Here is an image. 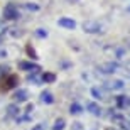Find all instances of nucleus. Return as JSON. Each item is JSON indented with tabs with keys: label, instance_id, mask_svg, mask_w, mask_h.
Instances as JSON below:
<instances>
[{
	"label": "nucleus",
	"instance_id": "obj_1",
	"mask_svg": "<svg viewBox=\"0 0 130 130\" xmlns=\"http://www.w3.org/2000/svg\"><path fill=\"white\" fill-rule=\"evenodd\" d=\"M22 17V5L9 2L4 7V19L5 20H17Z\"/></svg>",
	"mask_w": 130,
	"mask_h": 130
},
{
	"label": "nucleus",
	"instance_id": "obj_2",
	"mask_svg": "<svg viewBox=\"0 0 130 130\" xmlns=\"http://www.w3.org/2000/svg\"><path fill=\"white\" fill-rule=\"evenodd\" d=\"M96 69L101 74H115V73H118V71H123V68L117 63V61H106V63L100 64Z\"/></svg>",
	"mask_w": 130,
	"mask_h": 130
},
{
	"label": "nucleus",
	"instance_id": "obj_3",
	"mask_svg": "<svg viewBox=\"0 0 130 130\" xmlns=\"http://www.w3.org/2000/svg\"><path fill=\"white\" fill-rule=\"evenodd\" d=\"M108 118L113 122V125H120L122 128H127L130 122L127 120V117L118 110H108Z\"/></svg>",
	"mask_w": 130,
	"mask_h": 130
},
{
	"label": "nucleus",
	"instance_id": "obj_4",
	"mask_svg": "<svg viewBox=\"0 0 130 130\" xmlns=\"http://www.w3.org/2000/svg\"><path fill=\"white\" fill-rule=\"evenodd\" d=\"M83 27V32H86V34H101L103 32V25L98 22V20H85L81 24Z\"/></svg>",
	"mask_w": 130,
	"mask_h": 130
},
{
	"label": "nucleus",
	"instance_id": "obj_5",
	"mask_svg": "<svg viewBox=\"0 0 130 130\" xmlns=\"http://www.w3.org/2000/svg\"><path fill=\"white\" fill-rule=\"evenodd\" d=\"M127 83L120 78H113V79H106L103 83V90H110V91H122V90H125Z\"/></svg>",
	"mask_w": 130,
	"mask_h": 130
},
{
	"label": "nucleus",
	"instance_id": "obj_6",
	"mask_svg": "<svg viewBox=\"0 0 130 130\" xmlns=\"http://www.w3.org/2000/svg\"><path fill=\"white\" fill-rule=\"evenodd\" d=\"M30 98V93L27 88H17L14 91V95H12V100H14V103H17V105H20V103H27Z\"/></svg>",
	"mask_w": 130,
	"mask_h": 130
},
{
	"label": "nucleus",
	"instance_id": "obj_7",
	"mask_svg": "<svg viewBox=\"0 0 130 130\" xmlns=\"http://www.w3.org/2000/svg\"><path fill=\"white\" fill-rule=\"evenodd\" d=\"M20 71H25V73H42V68L39 66L37 63H32V61H19L17 63Z\"/></svg>",
	"mask_w": 130,
	"mask_h": 130
},
{
	"label": "nucleus",
	"instance_id": "obj_8",
	"mask_svg": "<svg viewBox=\"0 0 130 130\" xmlns=\"http://www.w3.org/2000/svg\"><path fill=\"white\" fill-rule=\"evenodd\" d=\"M20 113H22L20 106L17 105V103H10V105H7V108H5V120H17L20 117Z\"/></svg>",
	"mask_w": 130,
	"mask_h": 130
},
{
	"label": "nucleus",
	"instance_id": "obj_9",
	"mask_svg": "<svg viewBox=\"0 0 130 130\" xmlns=\"http://www.w3.org/2000/svg\"><path fill=\"white\" fill-rule=\"evenodd\" d=\"M115 106H117V110H128L130 108V96H127V95L115 96Z\"/></svg>",
	"mask_w": 130,
	"mask_h": 130
},
{
	"label": "nucleus",
	"instance_id": "obj_10",
	"mask_svg": "<svg viewBox=\"0 0 130 130\" xmlns=\"http://www.w3.org/2000/svg\"><path fill=\"white\" fill-rule=\"evenodd\" d=\"M86 110L90 111L93 117H101L103 115V108L100 106V103H96V101H93V100L86 101Z\"/></svg>",
	"mask_w": 130,
	"mask_h": 130
},
{
	"label": "nucleus",
	"instance_id": "obj_11",
	"mask_svg": "<svg viewBox=\"0 0 130 130\" xmlns=\"http://www.w3.org/2000/svg\"><path fill=\"white\" fill-rule=\"evenodd\" d=\"M58 25L68 30H74L76 29V20L71 19V17H61V19H58Z\"/></svg>",
	"mask_w": 130,
	"mask_h": 130
},
{
	"label": "nucleus",
	"instance_id": "obj_12",
	"mask_svg": "<svg viewBox=\"0 0 130 130\" xmlns=\"http://www.w3.org/2000/svg\"><path fill=\"white\" fill-rule=\"evenodd\" d=\"M90 95H91L93 101H96V103L100 100H105V98H106L105 90H103V88H100V86H91V88H90Z\"/></svg>",
	"mask_w": 130,
	"mask_h": 130
},
{
	"label": "nucleus",
	"instance_id": "obj_13",
	"mask_svg": "<svg viewBox=\"0 0 130 130\" xmlns=\"http://www.w3.org/2000/svg\"><path fill=\"white\" fill-rule=\"evenodd\" d=\"M39 101L44 103V105H53L54 101H56V98H54V95L49 91V90H44V91H41V95H39Z\"/></svg>",
	"mask_w": 130,
	"mask_h": 130
},
{
	"label": "nucleus",
	"instance_id": "obj_14",
	"mask_svg": "<svg viewBox=\"0 0 130 130\" xmlns=\"http://www.w3.org/2000/svg\"><path fill=\"white\" fill-rule=\"evenodd\" d=\"M56 79H58L56 73H51V71H44V73H41V81L46 83V85H51V83H54Z\"/></svg>",
	"mask_w": 130,
	"mask_h": 130
},
{
	"label": "nucleus",
	"instance_id": "obj_15",
	"mask_svg": "<svg viewBox=\"0 0 130 130\" xmlns=\"http://www.w3.org/2000/svg\"><path fill=\"white\" fill-rule=\"evenodd\" d=\"M83 111H85V106L81 103H78V101H73L71 105H69V113L71 115H81Z\"/></svg>",
	"mask_w": 130,
	"mask_h": 130
},
{
	"label": "nucleus",
	"instance_id": "obj_16",
	"mask_svg": "<svg viewBox=\"0 0 130 130\" xmlns=\"http://www.w3.org/2000/svg\"><path fill=\"white\" fill-rule=\"evenodd\" d=\"M7 78V81H5V90H12V88H17V85H19V79H17V76L15 74H9V76H5Z\"/></svg>",
	"mask_w": 130,
	"mask_h": 130
},
{
	"label": "nucleus",
	"instance_id": "obj_17",
	"mask_svg": "<svg viewBox=\"0 0 130 130\" xmlns=\"http://www.w3.org/2000/svg\"><path fill=\"white\" fill-rule=\"evenodd\" d=\"M22 9L27 10V12H39L41 7H39L36 2H27V4H22Z\"/></svg>",
	"mask_w": 130,
	"mask_h": 130
},
{
	"label": "nucleus",
	"instance_id": "obj_18",
	"mask_svg": "<svg viewBox=\"0 0 130 130\" xmlns=\"http://www.w3.org/2000/svg\"><path fill=\"white\" fill-rule=\"evenodd\" d=\"M51 128H53V130H64V128H66V120H64L63 117H61V118H56Z\"/></svg>",
	"mask_w": 130,
	"mask_h": 130
},
{
	"label": "nucleus",
	"instance_id": "obj_19",
	"mask_svg": "<svg viewBox=\"0 0 130 130\" xmlns=\"http://www.w3.org/2000/svg\"><path fill=\"white\" fill-rule=\"evenodd\" d=\"M27 81L34 83V85H42V81H41V73H30L29 76H27Z\"/></svg>",
	"mask_w": 130,
	"mask_h": 130
},
{
	"label": "nucleus",
	"instance_id": "obj_20",
	"mask_svg": "<svg viewBox=\"0 0 130 130\" xmlns=\"http://www.w3.org/2000/svg\"><path fill=\"white\" fill-rule=\"evenodd\" d=\"M34 36L37 39H46L49 36V32H47V29H42V27H39V29H36L34 30Z\"/></svg>",
	"mask_w": 130,
	"mask_h": 130
},
{
	"label": "nucleus",
	"instance_id": "obj_21",
	"mask_svg": "<svg viewBox=\"0 0 130 130\" xmlns=\"http://www.w3.org/2000/svg\"><path fill=\"white\" fill-rule=\"evenodd\" d=\"M25 51H27V54H29V58H30V59H34V61H36V59H39L37 53H36V49H34L30 44H27V46H25Z\"/></svg>",
	"mask_w": 130,
	"mask_h": 130
},
{
	"label": "nucleus",
	"instance_id": "obj_22",
	"mask_svg": "<svg viewBox=\"0 0 130 130\" xmlns=\"http://www.w3.org/2000/svg\"><path fill=\"white\" fill-rule=\"evenodd\" d=\"M113 51H115V59H117V61H120V59L125 58V49H123V47L118 46V47H115Z\"/></svg>",
	"mask_w": 130,
	"mask_h": 130
},
{
	"label": "nucleus",
	"instance_id": "obj_23",
	"mask_svg": "<svg viewBox=\"0 0 130 130\" xmlns=\"http://www.w3.org/2000/svg\"><path fill=\"white\" fill-rule=\"evenodd\" d=\"M9 71H10V68L7 66V64H0V79L5 76H9Z\"/></svg>",
	"mask_w": 130,
	"mask_h": 130
},
{
	"label": "nucleus",
	"instance_id": "obj_24",
	"mask_svg": "<svg viewBox=\"0 0 130 130\" xmlns=\"http://www.w3.org/2000/svg\"><path fill=\"white\" fill-rule=\"evenodd\" d=\"M47 123H44V122H41V123H36V125L32 127V130H47Z\"/></svg>",
	"mask_w": 130,
	"mask_h": 130
},
{
	"label": "nucleus",
	"instance_id": "obj_25",
	"mask_svg": "<svg viewBox=\"0 0 130 130\" xmlns=\"http://www.w3.org/2000/svg\"><path fill=\"white\" fill-rule=\"evenodd\" d=\"M71 130H85V127H83V123H79V122H73Z\"/></svg>",
	"mask_w": 130,
	"mask_h": 130
},
{
	"label": "nucleus",
	"instance_id": "obj_26",
	"mask_svg": "<svg viewBox=\"0 0 130 130\" xmlns=\"http://www.w3.org/2000/svg\"><path fill=\"white\" fill-rule=\"evenodd\" d=\"M4 58H7V49L0 47V59H4Z\"/></svg>",
	"mask_w": 130,
	"mask_h": 130
},
{
	"label": "nucleus",
	"instance_id": "obj_27",
	"mask_svg": "<svg viewBox=\"0 0 130 130\" xmlns=\"http://www.w3.org/2000/svg\"><path fill=\"white\" fill-rule=\"evenodd\" d=\"M4 36H5V29H4V32H0V44L4 42Z\"/></svg>",
	"mask_w": 130,
	"mask_h": 130
},
{
	"label": "nucleus",
	"instance_id": "obj_28",
	"mask_svg": "<svg viewBox=\"0 0 130 130\" xmlns=\"http://www.w3.org/2000/svg\"><path fill=\"white\" fill-rule=\"evenodd\" d=\"M105 130H118V128H115V127L111 125V127H106V128H105Z\"/></svg>",
	"mask_w": 130,
	"mask_h": 130
},
{
	"label": "nucleus",
	"instance_id": "obj_29",
	"mask_svg": "<svg viewBox=\"0 0 130 130\" xmlns=\"http://www.w3.org/2000/svg\"><path fill=\"white\" fill-rule=\"evenodd\" d=\"M68 2H73V4H74V2H79V0H68Z\"/></svg>",
	"mask_w": 130,
	"mask_h": 130
},
{
	"label": "nucleus",
	"instance_id": "obj_30",
	"mask_svg": "<svg viewBox=\"0 0 130 130\" xmlns=\"http://www.w3.org/2000/svg\"><path fill=\"white\" fill-rule=\"evenodd\" d=\"M127 12H128V14H130V5H128V7H127Z\"/></svg>",
	"mask_w": 130,
	"mask_h": 130
},
{
	"label": "nucleus",
	"instance_id": "obj_31",
	"mask_svg": "<svg viewBox=\"0 0 130 130\" xmlns=\"http://www.w3.org/2000/svg\"><path fill=\"white\" fill-rule=\"evenodd\" d=\"M127 120H128V122H130V111H128V118H127Z\"/></svg>",
	"mask_w": 130,
	"mask_h": 130
},
{
	"label": "nucleus",
	"instance_id": "obj_32",
	"mask_svg": "<svg viewBox=\"0 0 130 130\" xmlns=\"http://www.w3.org/2000/svg\"><path fill=\"white\" fill-rule=\"evenodd\" d=\"M123 130H130V127H127V128H123Z\"/></svg>",
	"mask_w": 130,
	"mask_h": 130
}]
</instances>
